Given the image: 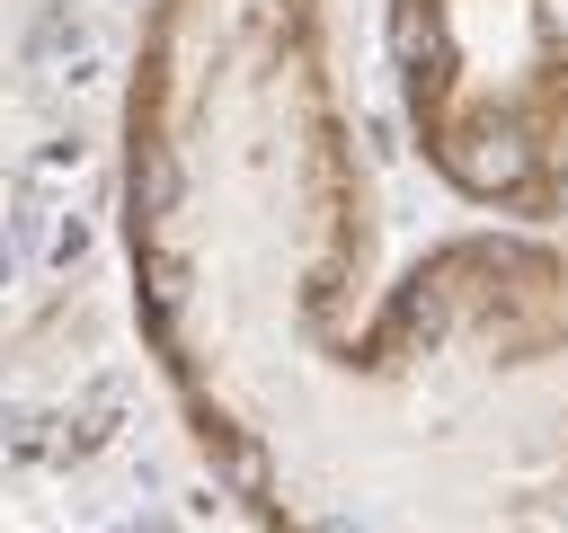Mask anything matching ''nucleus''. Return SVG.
Masks as SVG:
<instances>
[{"mask_svg":"<svg viewBox=\"0 0 568 533\" xmlns=\"http://www.w3.org/2000/svg\"><path fill=\"white\" fill-rule=\"evenodd\" d=\"M124 258L266 533H568V231L470 213L390 258L346 0H151Z\"/></svg>","mask_w":568,"mask_h":533,"instance_id":"nucleus-1","label":"nucleus"},{"mask_svg":"<svg viewBox=\"0 0 568 533\" xmlns=\"http://www.w3.org/2000/svg\"><path fill=\"white\" fill-rule=\"evenodd\" d=\"M382 71L417 169L497 222L568 213V0H382Z\"/></svg>","mask_w":568,"mask_h":533,"instance_id":"nucleus-2","label":"nucleus"}]
</instances>
